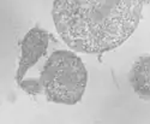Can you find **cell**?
I'll use <instances>...</instances> for the list:
<instances>
[{"label": "cell", "instance_id": "1", "mask_svg": "<svg viewBox=\"0 0 150 124\" xmlns=\"http://www.w3.org/2000/svg\"><path fill=\"white\" fill-rule=\"evenodd\" d=\"M145 0H54L55 29L72 51L103 54L134 33Z\"/></svg>", "mask_w": 150, "mask_h": 124}, {"label": "cell", "instance_id": "2", "mask_svg": "<svg viewBox=\"0 0 150 124\" xmlns=\"http://www.w3.org/2000/svg\"><path fill=\"white\" fill-rule=\"evenodd\" d=\"M39 80L48 101L76 105L85 93L88 70L74 52L58 49L45 61Z\"/></svg>", "mask_w": 150, "mask_h": 124}, {"label": "cell", "instance_id": "3", "mask_svg": "<svg viewBox=\"0 0 150 124\" xmlns=\"http://www.w3.org/2000/svg\"><path fill=\"white\" fill-rule=\"evenodd\" d=\"M51 39V34L39 26H35L24 35L21 41V57L16 71L17 84H19L25 77L27 72L46 56Z\"/></svg>", "mask_w": 150, "mask_h": 124}, {"label": "cell", "instance_id": "4", "mask_svg": "<svg viewBox=\"0 0 150 124\" xmlns=\"http://www.w3.org/2000/svg\"><path fill=\"white\" fill-rule=\"evenodd\" d=\"M129 83L142 100L150 101V54L137 58L129 71Z\"/></svg>", "mask_w": 150, "mask_h": 124}, {"label": "cell", "instance_id": "5", "mask_svg": "<svg viewBox=\"0 0 150 124\" xmlns=\"http://www.w3.org/2000/svg\"><path fill=\"white\" fill-rule=\"evenodd\" d=\"M18 86L28 94H41L42 93V87H41L39 78L23 80Z\"/></svg>", "mask_w": 150, "mask_h": 124}]
</instances>
